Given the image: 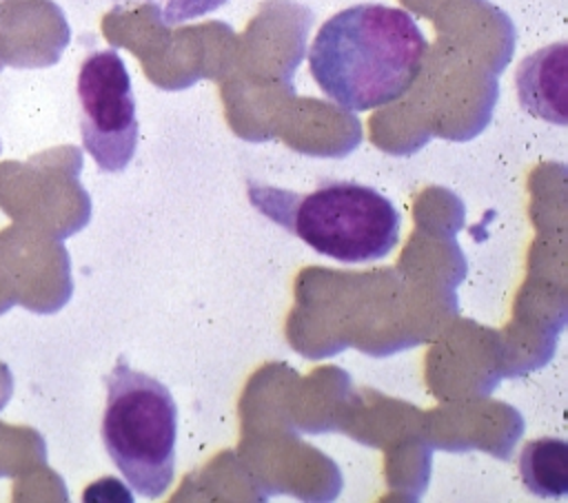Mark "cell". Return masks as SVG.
Here are the masks:
<instances>
[{"label": "cell", "instance_id": "1", "mask_svg": "<svg viewBox=\"0 0 568 503\" xmlns=\"http://www.w3.org/2000/svg\"><path fill=\"white\" fill-rule=\"evenodd\" d=\"M428 42L415 18L397 7L362 2L331 16L311 51V75L346 111L399 100L422 71Z\"/></svg>", "mask_w": 568, "mask_h": 503}, {"label": "cell", "instance_id": "2", "mask_svg": "<svg viewBox=\"0 0 568 503\" xmlns=\"http://www.w3.org/2000/svg\"><path fill=\"white\" fill-rule=\"evenodd\" d=\"M248 195L260 213L342 264L384 259L399 242V211L386 195L359 182H328L306 195L251 186Z\"/></svg>", "mask_w": 568, "mask_h": 503}, {"label": "cell", "instance_id": "3", "mask_svg": "<svg viewBox=\"0 0 568 503\" xmlns=\"http://www.w3.org/2000/svg\"><path fill=\"white\" fill-rule=\"evenodd\" d=\"M104 383V450L138 494L160 499L175 476V399L160 379L133 370L122 357Z\"/></svg>", "mask_w": 568, "mask_h": 503}, {"label": "cell", "instance_id": "4", "mask_svg": "<svg viewBox=\"0 0 568 503\" xmlns=\"http://www.w3.org/2000/svg\"><path fill=\"white\" fill-rule=\"evenodd\" d=\"M80 133L102 173L124 171L138 148V117L131 75L115 49L89 53L78 71Z\"/></svg>", "mask_w": 568, "mask_h": 503}, {"label": "cell", "instance_id": "5", "mask_svg": "<svg viewBox=\"0 0 568 503\" xmlns=\"http://www.w3.org/2000/svg\"><path fill=\"white\" fill-rule=\"evenodd\" d=\"M515 84L526 113L566 126L568 44L555 42L524 58L515 73Z\"/></svg>", "mask_w": 568, "mask_h": 503}, {"label": "cell", "instance_id": "6", "mask_svg": "<svg viewBox=\"0 0 568 503\" xmlns=\"http://www.w3.org/2000/svg\"><path fill=\"white\" fill-rule=\"evenodd\" d=\"M524 487L539 499H564L568 494V443L557 437L528 441L519 454Z\"/></svg>", "mask_w": 568, "mask_h": 503}, {"label": "cell", "instance_id": "7", "mask_svg": "<svg viewBox=\"0 0 568 503\" xmlns=\"http://www.w3.org/2000/svg\"><path fill=\"white\" fill-rule=\"evenodd\" d=\"M226 0H169L164 9V22L175 24L184 22L197 16H204L217 7H222Z\"/></svg>", "mask_w": 568, "mask_h": 503}, {"label": "cell", "instance_id": "8", "mask_svg": "<svg viewBox=\"0 0 568 503\" xmlns=\"http://www.w3.org/2000/svg\"><path fill=\"white\" fill-rule=\"evenodd\" d=\"M13 304H16L13 284H11V277H9V270H7V264H4L2 250H0V315L7 312Z\"/></svg>", "mask_w": 568, "mask_h": 503}, {"label": "cell", "instance_id": "9", "mask_svg": "<svg viewBox=\"0 0 568 503\" xmlns=\"http://www.w3.org/2000/svg\"><path fill=\"white\" fill-rule=\"evenodd\" d=\"M11 383H13L11 372L7 370L4 363H0V408L7 403V399H11V390H13Z\"/></svg>", "mask_w": 568, "mask_h": 503}, {"label": "cell", "instance_id": "10", "mask_svg": "<svg viewBox=\"0 0 568 503\" xmlns=\"http://www.w3.org/2000/svg\"><path fill=\"white\" fill-rule=\"evenodd\" d=\"M115 2H140V0H115Z\"/></svg>", "mask_w": 568, "mask_h": 503}]
</instances>
